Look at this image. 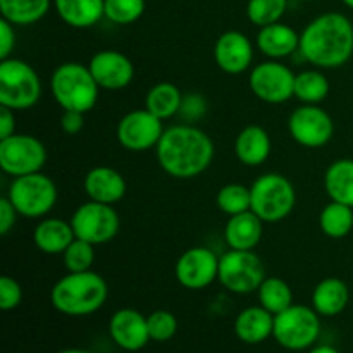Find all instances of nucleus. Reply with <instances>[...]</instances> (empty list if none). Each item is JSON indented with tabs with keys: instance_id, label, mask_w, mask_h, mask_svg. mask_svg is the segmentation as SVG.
I'll list each match as a JSON object with an SVG mask.
<instances>
[{
	"instance_id": "obj_9",
	"label": "nucleus",
	"mask_w": 353,
	"mask_h": 353,
	"mask_svg": "<svg viewBox=\"0 0 353 353\" xmlns=\"http://www.w3.org/2000/svg\"><path fill=\"white\" fill-rule=\"evenodd\" d=\"M265 276V265L254 250H228L219 257L217 281L231 293L247 295L257 292Z\"/></svg>"
},
{
	"instance_id": "obj_45",
	"label": "nucleus",
	"mask_w": 353,
	"mask_h": 353,
	"mask_svg": "<svg viewBox=\"0 0 353 353\" xmlns=\"http://www.w3.org/2000/svg\"><path fill=\"white\" fill-rule=\"evenodd\" d=\"M341 2H343L347 7H350V9H353V0H341Z\"/></svg>"
},
{
	"instance_id": "obj_43",
	"label": "nucleus",
	"mask_w": 353,
	"mask_h": 353,
	"mask_svg": "<svg viewBox=\"0 0 353 353\" xmlns=\"http://www.w3.org/2000/svg\"><path fill=\"white\" fill-rule=\"evenodd\" d=\"M309 353H341V352H338L336 348L330 347V345H319V347L310 348Z\"/></svg>"
},
{
	"instance_id": "obj_25",
	"label": "nucleus",
	"mask_w": 353,
	"mask_h": 353,
	"mask_svg": "<svg viewBox=\"0 0 353 353\" xmlns=\"http://www.w3.org/2000/svg\"><path fill=\"white\" fill-rule=\"evenodd\" d=\"M350 302V290L340 278H326L312 292V307L321 317L340 316Z\"/></svg>"
},
{
	"instance_id": "obj_39",
	"label": "nucleus",
	"mask_w": 353,
	"mask_h": 353,
	"mask_svg": "<svg viewBox=\"0 0 353 353\" xmlns=\"http://www.w3.org/2000/svg\"><path fill=\"white\" fill-rule=\"evenodd\" d=\"M14 24L0 17V61L9 59L16 47V30Z\"/></svg>"
},
{
	"instance_id": "obj_36",
	"label": "nucleus",
	"mask_w": 353,
	"mask_h": 353,
	"mask_svg": "<svg viewBox=\"0 0 353 353\" xmlns=\"http://www.w3.org/2000/svg\"><path fill=\"white\" fill-rule=\"evenodd\" d=\"M93 262H95V245L81 238H74V241L62 254V264L68 272L92 271Z\"/></svg>"
},
{
	"instance_id": "obj_12",
	"label": "nucleus",
	"mask_w": 353,
	"mask_h": 353,
	"mask_svg": "<svg viewBox=\"0 0 353 353\" xmlns=\"http://www.w3.org/2000/svg\"><path fill=\"white\" fill-rule=\"evenodd\" d=\"M295 72L279 61L261 62L252 68L248 85L252 93L265 103H285L295 97Z\"/></svg>"
},
{
	"instance_id": "obj_8",
	"label": "nucleus",
	"mask_w": 353,
	"mask_h": 353,
	"mask_svg": "<svg viewBox=\"0 0 353 353\" xmlns=\"http://www.w3.org/2000/svg\"><path fill=\"white\" fill-rule=\"evenodd\" d=\"M321 334V316L314 307L295 305L274 316L272 336L283 348L302 352L312 348Z\"/></svg>"
},
{
	"instance_id": "obj_46",
	"label": "nucleus",
	"mask_w": 353,
	"mask_h": 353,
	"mask_svg": "<svg viewBox=\"0 0 353 353\" xmlns=\"http://www.w3.org/2000/svg\"><path fill=\"white\" fill-rule=\"evenodd\" d=\"M295 2H310V0H295Z\"/></svg>"
},
{
	"instance_id": "obj_6",
	"label": "nucleus",
	"mask_w": 353,
	"mask_h": 353,
	"mask_svg": "<svg viewBox=\"0 0 353 353\" xmlns=\"http://www.w3.org/2000/svg\"><path fill=\"white\" fill-rule=\"evenodd\" d=\"M41 97L38 72L23 59L9 57L0 61V105L12 110H28Z\"/></svg>"
},
{
	"instance_id": "obj_15",
	"label": "nucleus",
	"mask_w": 353,
	"mask_h": 353,
	"mask_svg": "<svg viewBox=\"0 0 353 353\" xmlns=\"http://www.w3.org/2000/svg\"><path fill=\"white\" fill-rule=\"evenodd\" d=\"M174 274L183 288L205 290L219 274V257L207 247H192L179 255Z\"/></svg>"
},
{
	"instance_id": "obj_20",
	"label": "nucleus",
	"mask_w": 353,
	"mask_h": 353,
	"mask_svg": "<svg viewBox=\"0 0 353 353\" xmlns=\"http://www.w3.org/2000/svg\"><path fill=\"white\" fill-rule=\"evenodd\" d=\"M255 45L259 50L272 61H281L300 50V34L285 23H274L259 28Z\"/></svg>"
},
{
	"instance_id": "obj_23",
	"label": "nucleus",
	"mask_w": 353,
	"mask_h": 353,
	"mask_svg": "<svg viewBox=\"0 0 353 353\" xmlns=\"http://www.w3.org/2000/svg\"><path fill=\"white\" fill-rule=\"evenodd\" d=\"M74 238L71 221H64L61 217H45L33 231L34 247L48 255H62Z\"/></svg>"
},
{
	"instance_id": "obj_41",
	"label": "nucleus",
	"mask_w": 353,
	"mask_h": 353,
	"mask_svg": "<svg viewBox=\"0 0 353 353\" xmlns=\"http://www.w3.org/2000/svg\"><path fill=\"white\" fill-rule=\"evenodd\" d=\"M61 128L65 134L74 137L85 128V114L78 110H64L61 117Z\"/></svg>"
},
{
	"instance_id": "obj_11",
	"label": "nucleus",
	"mask_w": 353,
	"mask_h": 353,
	"mask_svg": "<svg viewBox=\"0 0 353 353\" xmlns=\"http://www.w3.org/2000/svg\"><path fill=\"white\" fill-rule=\"evenodd\" d=\"M71 226L76 238L90 241L92 245L109 243L117 236L121 228L119 214L112 205L100 202L81 203L71 217Z\"/></svg>"
},
{
	"instance_id": "obj_32",
	"label": "nucleus",
	"mask_w": 353,
	"mask_h": 353,
	"mask_svg": "<svg viewBox=\"0 0 353 353\" xmlns=\"http://www.w3.org/2000/svg\"><path fill=\"white\" fill-rule=\"evenodd\" d=\"M257 295L259 305H262L274 316L293 305L292 286L281 278H265L259 286Z\"/></svg>"
},
{
	"instance_id": "obj_38",
	"label": "nucleus",
	"mask_w": 353,
	"mask_h": 353,
	"mask_svg": "<svg viewBox=\"0 0 353 353\" xmlns=\"http://www.w3.org/2000/svg\"><path fill=\"white\" fill-rule=\"evenodd\" d=\"M23 302V288L19 283L10 276H2L0 278V309L14 310Z\"/></svg>"
},
{
	"instance_id": "obj_26",
	"label": "nucleus",
	"mask_w": 353,
	"mask_h": 353,
	"mask_svg": "<svg viewBox=\"0 0 353 353\" xmlns=\"http://www.w3.org/2000/svg\"><path fill=\"white\" fill-rule=\"evenodd\" d=\"M59 17L68 26L86 30L103 17V0H54Z\"/></svg>"
},
{
	"instance_id": "obj_10",
	"label": "nucleus",
	"mask_w": 353,
	"mask_h": 353,
	"mask_svg": "<svg viewBox=\"0 0 353 353\" xmlns=\"http://www.w3.org/2000/svg\"><path fill=\"white\" fill-rule=\"evenodd\" d=\"M47 162V148L33 134L14 133L0 140V169L12 178L40 172Z\"/></svg>"
},
{
	"instance_id": "obj_24",
	"label": "nucleus",
	"mask_w": 353,
	"mask_h": 353,
	"mask_svg": "<svg viewBox=\"0 0 353 353\" xmlns=\"http://www.w3.org/2000/svg\"><path fill=\"white\" fill-rule=\"evenodd\" d=\"M274 331V314L262 305L248 307L238 314L234 321V334L247 345H259L272 336Z\"/></svg>"
},
{
	"instance_id": "obj_29",
	"label": "nucleus",
	"mask_w": 353,
	"mask_h": 353,
	"mask_svg": "<svg viewBox=\"0 0 353 353\" xmlns=\"http://www.w3.org/2000/svg\"><path fill=\"white\" fill-rule=\"evenodd\" d=\"M50 10V0H0V14L14 26L38 23Z\"/></svg>"
},
{
	"instance_id": "obj_28",
	"label": "nucleus",
	"mask_w": 353,
	"mask_h": 353,
	"mask_svg": "<svg viewBox=\"0 0 353 353\" xmlns=\"http://www.w3.org/2000/svg\"><path fill=\"white\" fill-rule=\"evenodd\" d=\"M181 90L171 81H161L152 86L145 95V109L150 110L159 119H171L183 107Z\"/></svg>"
},
{
	"instance_id": "obj_5",
	"label": "nucleus",
	"mask_w": 353,
	"mask_h": 353,
	"mask_svg": "<svg viewBox=\"0 0 353 353\" xmlns=\"http://www.w3.org/2000/svg\"><path fill=\"white\" fill-rule=\"evenodd\" d=\"M250 210L262 223H281L295 209V186L279 172H265L259 176L250 186Z\"/></svg>"
},
{
	"instance_id": "obj_18",
	"label": "nucleus",
	"mask_w": 353,
	"mask_h": 353,
	"mask_svg": "<svg viewBox=\"0 0 353 353\" xmlns=\"http://www.w3.org/2000/svg\"><path fill=\"white\" fill-rule=\"evenodd\" d=\"M114 343L126 352H138L150 341L147 317L134 309H119L109 321Z\"/></svg>"
},
{
	"instance_id": "obj_33",
	"label": "nucleus",
	"mask_w": 353,
	"mask_h": 353,
	"mask_svg": "<svg viewBox=\"0 0 353 353\" xmlns=\"http://www.w3.org/2000/svg\"><path fill=\"white\" fill-rule=\"evenodd\" d=\"M216 205L221 212L228 217L236 216V214L247 212L252 207V193L250 188L241 183H230L224 185L216 195Z\"/></svg>"
},
{
	"instance_id": "obj_22",
	"label": "nucleus",
	"mask_w": 353,
	"mask_h": 353,
	"mask_svg": "<svg viewBox=\"0 0 353 353\" xmlns=\"http://www.w3.org/2000/svg\"><path fill=\"white\" fill-rule=\"evenodd\" d=\"M264 233V223L252 210L236 214L224 226V240L231 250H255Z\"/></svg>"
},
{
	"instance_id": "obj_1",
	"label": "nucleus",
	"mask_w": 353,
	"mask_h": 353,
	"mask_svg": "<svg viewBox=\"0 0 353 353\" xmlns=\"http://www.w3.org/2000/svg\"><path fill=\"white\" fill-rule=\"evenodd\" d=\"M157 162L165 174L176 179H193L210 168L216 155L214 141L193 124L165 128L155 147Z\"/></svg>"
},
{
	"instance_id": "obj_35",
	"label": "nucleus",
	"mask_w": 353,
	"mask_h": 353,
	"mask_svg": "<svg viewBox=\"0 0 353 353\" xmlns=\"http://www.w3.org/2000/svg\"><path fill=\"white\" fill-rule=\"evenodd\" d=\"M143 12L145 0H103V17L117 26L137 23Z\"/></svg>"
},
{
	"instance_id": "obj_3",
	"label": "nucleus",
	"mask_w": 353,
	"mask_h": 353,
	"mask_svg": "<svg viewBox=\"0 0 353 353\" xmlns=\"http://www.w3.org/2000/svg\"><path fill=\"white\" fill-rule=\"evenodd\" d=\"M107 296V281L95 271L68 272L50 290L52 307L69 317L92 316L102 309Z\"/></svg>"
},
{
	"instance_id": "obj_19",
	"label": "nucleus",
	"mask_w": 353,
	"mask_h": 353,
	"mask_svg": "<svg viewBox=\"0 0 353 353\" xmlns=\"http://www.w3.org/2000/svg\"><path fill=\"white\" fill-rule=\"evenodd\" d=\"M83 188H85L88 199L93 202L114 205V203L121 202L126 195V179L114 168L97 165L86 172Z\"/></svg>"
},
{
	"instance_id": "obj_40",
	"label": "nucleus",
	"mask_w": 353,
	"mask_h": 353,
	"mask_svg": "<svg viewBox=\"0 0 353 353\" xmlns=\"http://www.w3.org/2000/svg\"><path fill=\"white\" fill-rule=\"evenodd\" d=\"M17 216H19V214H17L12 202L7 199V195L2 196V199H0V234H2V236H6V234H9L10 231H12V228L16 226Z\"/></svg>"
},
{
	"instance_id": "obj_16",
	"label": "nucleus",
	"mask_w": 353,
	"mask_h": 353,
	"mask_svg": "<svg viewBox=\"0 0 353 353\" xmlns=\"http://www.w3.org/2000/svg\"><path fill=\"white\" fill-rule=\"evenodd\" d=\"M88 69L97 85L103 90H123L134 78V65L119 50H100L90 59Z\"/></svg>"
},
{
	"instance_id": "obj_14",
	"label": "nucleus",
	"mask_w": 353,
	"mask_h": 353,
	"mask_svg": "<svg viewBox=\"0 0 353 353\" xmlns=\"http://www.w3.org/2000/svg\"><path fill=\"white\" fill-rule=\"evenodd\" d=\"M288 131L293 140L305 148H321L331 141L334 134L333 117L319 105L296 107L288 117Z\"/></svg>"
},
{
	"instance_id": "obj_42",
	"label": "nucleus",
	"mask_w": 353,
	"mask_h": 353,
	"mask_svg": "<svg viewBox=\"0 0 353 353\" xmlns=\"http://www.w3.org/2000/svg\"><path fill=\"white\" fill-rule=\"evenodd\" d=\"M16 110L0 105V140L9 138L16 133Z\"/></svg>"
},
{
	"instance_id": "obj_17",
	"label": "nucleus",
	"mask_w": 353,
	"mask_h": 353,
	"mask_svg": "<svg viewBox=\"0 0 353 353\" xmlns=\"http://www.w3.org/2000/svg\"><path fill=\"white\" fill-rule=\"evenodd\" d=\"M214 61L226 74H241L254 61V45L241 31H224L214 43Z\"/></svg>"
},
{
	"instance_id": "obj_7",
	"label": "nucleus",
	"mask_w": 353,
	"mask_h": 353,
	"mask_svg": "<svg viewBox=\"0 0 353 353\" xmlns=\"http://www.w3.org/2000/svg\"><path fill=\"white\" fill-rule=\"evenodd\" d=\"M57 185L43 172L14 178L7 199L16 207L17 214L28 219L45 217L57 203Z\"/></svg>"
},
{
	"instance_id": "obj_37",
	"label": "nucleus",
	"mask_w": 353,
	"mask_h": 353,
	"mask_svg": "<svg viewBox=\"0 0 353 353\" xmlns=\"http://www.w3.org/2000/svg\"><path fill=\"white\" fill-rule=\"evenodd\" d=\"M147 324L150 340L159 341V343L169 341L178 333V319L169 310H155V312H152L147 317Z\"/></svg>"
},
{
	"instance_id": "obj_21",
	"label": "nucleus",
	"mask_w": 353,
	"mask_h": 353,
	"mask_svg": "<svg viewBox=\"0 0 353 353\" xmlns=\"http://www.w3.org/2000/svg\"><path fill=\"white\" fill-rule=\"evenodd\" d=\"M272 141L268 131L257 124L243 128L234 140V155L248 168H259L271 155Z\"/></svg>"
},
{
	"instance_id": "obj_2",
	"label": "nucleus",
	"mask_w": 353,
	"mask_h": 353,
	"mask_svg": "<svg viewBox=\"0 0 353 353\" xmlns=\"http://www.w3.org/2000/svg\"><path fill=\"white\" fill-rule=\"evenodd\" d=\"M300 54L317 69H338L353 55V24L345 14L324 12L300 33Z\"/></svg>"
},
{
	"instance_id": "obj_30",
	"label": "nucleus",
	"mask_w": 353,
	"mask_h": 353,
	"mask_svg": "<svg viewBox=\"0 0 353 353\" xmlns=\"http://www.w3.org/2000/svg\"><path fill=\"white\" fill-rule=\"evenodd\" d=\"M319 228L327 238L341 240L353 231V207L331 200L319 214Z\"/></svg>"
},
{
	"instance_id": "obj_44",
	"label": "nucleus",
	"mask_w": 353,
	"mask_h": 353,
	"mask_svg": "<svg viewBox=\"0 0 353 353\" xmlns=\"http://www.w3.org/2000/svg\"><path fill=\"white\" fill-rule=\"evenodd\" d=\"M57 353H90V352L81 350V348H65V350H61Z\"/></svg>"
},
{
	"instance_id": "obj_4",
	"label": "nucleus",
	"mask_w": 353,
	"mask_h": 353,
	"mask_svg": "<svg viewBox=\"0 0 353 353\" xmlns=\"http://www.w3.org/2000/svg\"><path fill=\"white\" fill-rule=\"evenodd\" d=\"M50 92L62 110L90 112L99 102L100 86L93 79L88 65L64 62L50 76Z\"/></svg>"
},
{
	"instance_id": "obj_27",
	"label": "nucleus",
	"mask_w": 353,
	"mask_h": 353,
	"mask_svg": "<svg viewBox=\"0 0 353 353\" xmlns=\"http://www.w3.org/2000/svg\"><path fill=\"white\" fill-rule=\"evenodd\" d=\"M324 190L333 202L353 207V159H338L327 165Z\"/></svg>"
},
{
	"instance_id": "obj_13",
	"label": "nucleus",
	"mask_w": 353,
	"mask_h": 353,
	"mask_svg": "<svg viewBox=\"0 0 353 353\" xmlns=\"http://www.w3.org/2000/svg\"><path fill=\"white\" fill-rule=\"evenodd\" d=\"M164 131V121L143 107L121 117L116 128V138L126 150L147 152L157 147Z\"/></svg>"
},
{
	"instance_id": "obj_31",
	"label": "nucleus",
	"mask_w": 353,
	"mask_h": 353,
	"mask_svg": "<svg viewBox=\"0 0 353 353\" xmlns=\"http://www.w3.org/2000/svg\"><path fill=\"white\" fill-rule=\"evenodd\" d=\"M330 79L321 69H307L295 76V99L302 103L319 105L330 95Z\"/></svg>"
},
{
	"instance_id": "obj_34",
	"label": "nucleus",
	"mask_w": 353,
	"mask_h": 353,
	"mask_svg": "<svg viewBox=\"0 0 353 353\" xmlns=\"http://www.w3.org/2000/svg\"><path fill=\"white\" fill-rule=\"evenodd\" d=\"M286 9H288V0H248L247 17L257 28H264L279 23Z\"/></svg>"
}]
</instances>
